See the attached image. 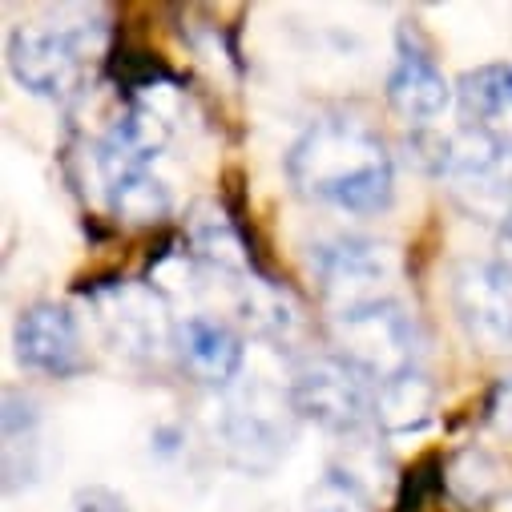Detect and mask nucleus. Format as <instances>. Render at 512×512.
Wrapping results in <instances>:
<instances>
[{
	"mask_svg": "<svg viewBox=\"0 0 512 512\" xmlns=\"http://www.w3.org/2000/svg\"><path fill=\"white\" fill-rule=\"evenodd\" d=\"M287 174L307 198L343 214H379L396 194L388 146L351 117H323L307 125L291 146Z\"/></svg>",
	"mask_w": 512,
	"mask_h": 512,
	"instance_id": "obj_1",
	"label": "nucleus"
},
{
	"mask_svg": "<svg viewBox=\"0 0 512 512\" xmlns=\"http://www.w3.org/2000/svg\"><path fill=\"white\" fill-rule=\"evenodd\" d=\"M335 339L347 363L379 383L420 371L416 367V355H420L416 319L396 299L375 295L363 303H343L335 315Z\"/></svg>",
	"mask_w": 512,
	"mask_h": 512,
	"instance_id": "obj_2",
	"label": "nucleus"
},
{
	"mask_svg": "<svg viewBox=\"0 0 512 512\" xmlns=\"http://www.w3.org/2000/svg\"><path fill=\"white\" fill-rule=\"evenodd\" d=\"M214 432L226 448V456L242 472H271L287 456V408L267 388H242L230 392L218 408Z\"/></svg>",
	"mask_w": 512,
	"mask_h": 512,
	"instance_id": "obj_3",
	"label": "nucleus"
},
{
	"mask_svg": "<svg viewBox=\"0 0 512 512\" xmlns=\"http://www.w3.org/2000/svg\"><path fill=\"white\" fill-rule=\"evenodd\" d=\"M291 408L335 436H351L371 420L375 400L347 359H311L291 379Z\"/></svg>",
	"mask_w": 512,
	"mask_h": 512,
	"instance_id": "obj_4",
	"label": "nucleus"
},
{
	"mask_svg": "<svg viewBox=\"0 0 512 512\" xmlns=\"http://www.w3.org/2000/svg\"><path fill=\"white\" fill-rule=\"evenodd\" d=\"M89 53V33L69 25H17L9 33V69L37 97H65Z\"/></svg>",
	"mask_w": 512,
	"mask_h": 512,
	"instance_id": "obj_5",
	"label": "nucleus"
},
{
	"mask_svg": "<svg viewBox=\"0 0 512 512\" xmlns=\"http://www.w3.org/2000/svg\"><path fill=\"white\" fill-rule=\"evenodd\" d=\"M311 275L347 303L375 299V287L396 275V250L367 234H327L307 250Z\"/></svg>",
	"mask_w": 512,
	"mask_h": 512,
	"instance_id": "obj_6",
	"label": "nucleus"
},
{
	"mask_svg": "<svg viewBox=\"0 0 512 512\" xmlns=\"http://www.w3.org/2000/svg\"><path fill=\"white\" fill-rule=\"evenodd\" d=\"M456 315L484 351H512V283L492 263H468L452 283Z\"/></svg>",
	"mask_w": 512,
	"mask_h": 512,
	"instance_id": "obj_7",
	"label": "nucleus"
},
{
	"mask_svg": "<svg viewBox=\"0 0 512 512\" xmlns=\"http://www.w3.org/2000/svg\"><path fill=\"white\" fill-rule=\"evenodd\" d=\"M13 351L25 367L45 375H73L85 359L77 319L57 303H33L13 327Z\"/></svg>",
	"mask_w": 512,
	"mask_h": 512,
	"instance_id": "obj_8",
	"label": "nucleus"
},
{
	"mask_svg": "<svg viewBox=\"0 0 512 512\" xmlns=\"http://www.w3.org/2000/svg\"><path fill=\"white\" fill-rule=\"evenodd\" d=\"M97 311H101V327L109 335V343L125 355V359H150L162 351V307L158 299L138 287V283H121L97 295Z\"/></svg>",
	"mask_w": 512,
	"mask_h": 512,
	"instance_id": "obj_9",
	"label": "nucleus"
},
{
	"mask_svg": "<svg viewBox=\"0 0 512 512\" xmlns=\"http://www.w3.org/2000/svg\"><path fill=\"white\" fill-rule=\"evenodd\" d=\"M388 101L412 125H432L452 109V85L424 49L404 41L388 77Z\"/></svg>",
	"mask_w": 512,
	"mask_h": 512,
	"instance_id": "obj_10",
	"label": "nucleus"
},
{
	"mask_svg": "<svg viewBox=\"0 0 512 512\" xmlns=\"http://www.w3.org/2000/svg\"><path fill=\"white\" fill-rule=\"evenodd\" d=\"M174 347L202 383H218L222 388L242 371V339L218 315H186L174 327Z\"/></svg>",
	"mask_w": 512,
	"mask_h": 512,
	"instance_id": "obj_11",
	"label": "nucleus"
},
{
	"mask_svg": "<svg viewBox=\"0 0 512 512\" xmlns=\"http://www.w3.org/2000/svg\"><path fill=\"white\" fill-rule=\"evenodd\" d=\"M45 468V436H41V412L29 396L9 392L5 396V484L21 488L41 480Z\"/></svg>",
	"mask_w": 512,
	"mask_h": 512,
	"instance_id": "obj_12",
	"label": "nucleus"
},
{
	"mask_svg": "<svg viewBox=\"0 0 512 512\" xmlns=\"http://www.w3.org/2000/svg\"><path fill=\"white\" fill-rule=\"evenodd\" d=\"M375 412H379V420H383V428H388V432L424 428L432 420V412H436V388L420 371H408L400 379L379 383Z\"/></svg>",
	"mask_w": 512,
	"mask_h": 512,
	"instance_id": "obj_13",
	"label": "nucleus"
},
{
	"mask_svg": "<svg viewBox=\"0 0 512 512\" xmlns=\"http://www.w3.org/2000/svg\"><path fill=\"white\" fill-rule=\"evenodd\" d=\"M105 198L113 206L117 218L125 222H158L170 214L174 198H170V186L162 178H154L150 170H130V174H117L113 182H105Z\"/></svg>",
	"mask_w": 512,
	"mask_h": 512,
	"instance_id": "obj_14",
	"label": "nucleus"
},
{
	"mask_svg": "<svg viewBox=\"0 0 512 512\" xmlns=\"http://www.w3.org/2000/svg\"><path fill=\"white\" fill-rule=\"evenodd\" d=\"M190 238H194V250L202 259L226 275H246V246L238 238V230L230 226V218L214 206H202L194 214V226H190Z\"/></svg>",
	"mask_w": 512,
	"mask_h": 512,
	"instance_id": "obj_15",
	"label": "nucleus"
},
{
	"mask_svg": "<svg viewBox=\"0 0 512 512\" xmlns=\"http://www.w3.org/2000/svg\"><path fill=\"white\" fill-rule=\"evenodd\" d=\"M460 101L472 117H508L512 113V65L488 61L460 77Z\"/></svg>",
	"mask_w": 512,
	"mask_h": 512,
	"instance_id": "obj_16",
	"label": "nucleus"
},
{
	"mask_svg": "<svg viewBox=\"0 0 512 512\" xmlns=\"http://www.w3.org/2000/svg\"><path fill=\"white\" fill-rule=\"evenodd\" d=\"M238 307H242L246 323H254L263 335H275V339H287V335L299 327L295 303H291L283 291L267 287L263 279H246V291H242Z\"/></svg>",
	"mask_w": 512,
	"mask_h": 512,
	"instance_id": "obj_17",
	"label": "nucleus"
},
{
	"mask_svg": "<svg viewBox=\"0 0 512 512\" xmlns=\"http://www.w3.org/2000/svg\"><path fill=\"white\" fill-rule=\"evenodd\" d=\"M448 484H452V492H456L460 500H484V496L492 492V484H496V464H492L484 452L468 448V452H460V456L452 460Z\"/></svg>",
	"mask_w": 512,
	"mask_h": 512,
	"instance_id": "obj_18",
	"label": "nucleus"
},
{
	"mask_svg": "<svg viewBox=\"0 0 512 512\" xmlns=\"http://www.w3.org/2000/svg\"><path fill=\"white\" fill-rule=\"evenodd\" d=\"M307 512H367V500L355 480L331 472L307 492Z\"/></svg>",
	"mask_w": 512,
	"mask_h": 512,
	"instance_id": "obj_19",
	"label": "nucleus"
},
{
	"mask_svg": "<svg viewBox=\"0 0 512 512\" xmlns=\"http://www.w3.org/2000/svg\"><path fill=\"white\" fill-rule=\"evenodd\" d=\"M73 512H130V504H125L121 492H113L105 484H89L73 496Z\"/></svg>",
	"mask_w": 512,
	"mask_h": 512,
	"instance_id": "obj_20",
	"label": "nucleus"
},
{
	"mask_svg": "<svg viewBox=\"0 0 512 512\" xmlns=\"http://www.w3.org/2000/svg\"><path fill=\"white\" fill-rule=\"evenodd\" d=\"M492 420L504 436H512V375L496 383V392H492Z\"/></svg>",
	"mask_w": 512,
	"mask_h": 512,
	"instance_id": "obj_21",
	"label": "nucleus"
},
{
	"mask_svg": "<svg viewBox=\"0 0 512 512\" xmlns=\"http://www.w3.org/2000/svg\"><path fill=\"white\" fill-rule=\"evenodd\" d=\"M492 267L512 283V218L504 222V230H500V238H496V254H492Z\"/></svg>",
	"mask_w": 512,
	"mask_h": 512,
	"instance_id": "obj_22",
	"label": "nucleus"
},
{
	"mask_svg": "<svg viewBox=\"0 0 512 512\" xmlns=\"http://www.w3.org/2000/svg\"><path fill=\"white\" fill-rule=\"evenodd\" d=\"M496 512H512V496H508V500H500V508H496Z\"/></svg>",
	"mask_w": 512,
	"mask_h": 512,
	"instance_id": "obj_23",
	"label": "nucleus"
}]
</instances>
